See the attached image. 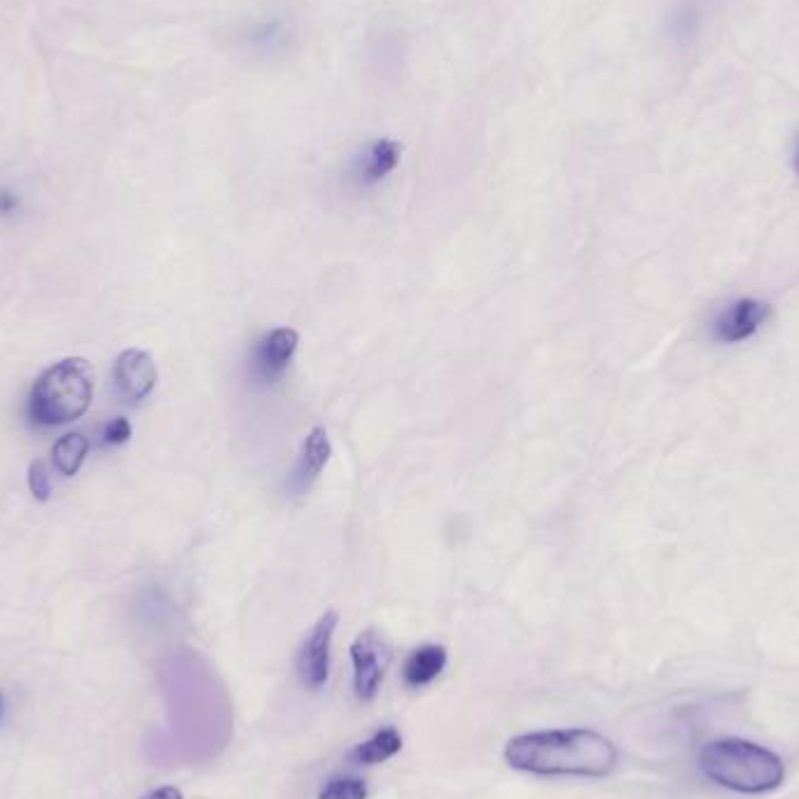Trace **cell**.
Returning <instances> with one entry per match:
<instances>
[{"label":"cell","mask_w":799,"mask_h":799,"mask_svg":"<svg viewBox=\"0 0 799 799\" xmlns=\"http://www.w3.org/2000/svg\"><path fill=\"white\" fill-rule=\"evenodd\" d=\"M299 346V335L293 327H276L255 344L251 356L253 377L260 381H276L288 365Z\"/></svg>","instance_id":"obj_10"},{"label":"cell","mask_w":799,"mask_h":799,"mask_svg":"<svg viewBox=\"0 0 799 799\" xmlns=\"http://www.w3.org/2000/svg\"><path fill=\"white\" fill-rule=\"evenodd\" d=\"M770 319V307L753 297H741L729 302L713 319V339L720 344H739L755 337Z\"/></svg>","instance_id":"obj_7"},{"label":"cell","mask_w":799,"mask_h":799,"mask_svg":"<svg viewBox=\"0 0 799 799\" xmlns=\"http://www.w3.org/2000/svg\"><path fill=\"white\" fill-rule=\"evenodd\" d=\"M696 762L711 784L739 795H767L786 780L784 760L770 748L737 737L708 741Z\"/></svg>","instance_id":"obj_2"},{"label":"cell","mask_w":799,"mask_h":799,"mask_svg":"<svg viewBox=\"0 0 799 799\" xmlns=\"http://www.w3.org/2000/svg\"><path fill=\"white\" fill-rule=\"evenodd\" d=\"M28 489L36 501H47L52 493V475H49L45 461H33L28 468Z\"/></svg>","instance_id":"obj_16"},{"label":"cell","mask_w":799,"mask_h":799,"mask_svg":"<svg viewBox=\"0 0 799 799\" xmlns=\"http://www.w3.org/2000/svg\"><path fill=\"white\" fill-rule=\"evenodd\" d=\"M141 799H182V792L178 788H174V786H162V788H157L153 792H147Z\"/></svg>","instance_id":"obj_18"},{"label":"cell","mask_w":799,"mask_h":799,"mask_svg":"<svg viewBox=\"0 0 799 799\" xmlns=\"http://www.w3.org/2000/svg\"><path fill=\"white\" fill-rule=\"evenodd\" d=\"M795 169L799 174V136H797V145H795Z\"/></svg>","instance_id":"obj_20"},{"label":"cell","mask_w":799,"mask_h":799,"mask_svg":"<svg viewBox=\"0 0 799 799\" xmlns=\"http://www.w3.org/2000/svg\"><path fill=\"white\" fill-rule=\"evenodd\" d=\"M319 799H368V784L358 776L330 778Z\"/></svg>","instance_id":"obj_15"},{"label":"cell","mask_w":799,"mask_h":799,"mask_svg":"<svg viewBox=\"0 0 799 799\" xmlns=\"http://www.w3.org/2000/svg\"><path fill=\"white\" fill-rule=\"evenodd\" d=\"M16 196L8 190H0V215H12L16 211Z\"/></svg>","instance_id":"obj_19"},{"label":"cell","mask_w":799,"mask_h":799,"mask_svg":"<svg viewBox=\"0 0 799 799\" xmlns=\"http://www.w3.org/2000/svg\"><path fill=\"white\" fill-rule=\"evenodd\" d=\"M400 751H403V735L395 727H384L374 731V735L368 739L358 743L351 753H348V760H351L354 764H379V762H386L391 760L393 755H397Z\"/></svg>","instance_id":"obj_13"},{"label":"cell","mask_w":799,"mask_h":799,"mask_svg":"<svg viewBox=\"0 0 799 799\" xmlns=\"http://www.w3.org/2000/svg\"><path fill=\"white\" fill-rule=\"evenodd\" d=\"M339 624V615L327 610L321 620L313 624L311 634L302 643L297 653V676L307 690H321L330 678V659H332V639Z\"/></svg>","instance_id":"obj_6"},{"label":"cell","mask_w":799,"mask_h":799,"mask_svg":"<svg viewBox=\"0 0 799 799\" xmlns=\"http://www.w3.org/2000/svg\"><path fill=\"white\" fill-rule=\"evenodd\" d=\"M330 454H332V444L327 438V430L313 428L305 438L302 449H299V456H297V463L290 475V485H288L290 491L307 493L313 487V481L321 477L323 468L330 461Z\"/></svg>","instance_id":"obj_11"},{"label":"cell","mask_w":799,"mask_h":799,"mask_svg":"<svg viewBox=\"0 0 799 799\" xmlns=\"http://www.w3.org/2000/svg\"><path fill=\"white\" fill-rule=\"evenodd\" d=\"M391 659H393L391 645L379 631L368 629L358 634V639L351 645V664H354V690L360 702H372L379 694Z\"/></svg>","instance_id":"obj_5"},{"label":"cell","mask_w":799,"mask_h":799,"mask_svg":"<svg viewBox=\"0 0 799 799\" xmlns=\"http://www.w3.org/2000/svg\"><path fill=\"white\" fill-rule=\"evenodd\" d=\"M297 43V24L286 12H264L241 22L237 45L241 55L255 61H274L286 57Z\"/></svg>","instance_id":"obj_4"},{"label":"cell","mask_w":799,"mask_h":799,"mask_svg":"<svg viewBox=\"0 0 799 799\" xmlns=\"http://www.w3.org/2000/svg\"><path fill=\"white\" fill-rule=\"evenodd\" d=\"M129 438H131V424H129V419H124V416L112 419L104 430V440L108 444H124V442H129Z\"/></svg>","instance_id":"obj_17"},{"label":"cell","mask_w":799,"mask_h":799,"mask_svg":"<svg viewBox=\"0 0 799 799\" xmlns=\"http://www.w3.org/2000/svg\"><path fill=\"white\" fill-rule=\"evenodd\" d=\"M400 159H403V145L393 139H377L358 150L348 166V180L358 190L377 188L397 169Z\"/></svg>","instance_id":"obj_8"},{"label":"cell","mask_w":799,"mask_h":799,"mask_svg":"<svg viewBox=\"0 0 799 799\" xmlns=\"http://www.w3.org/2000/svg\"><path fill=\"white\" fill-rule=\"evenodd\" d=\"M446 647L442 645H421L405 659L403 666V680L405 685L412 690H419L430 685L446 666Z\"/></svg>","instance_id":"obj_12"},{"label":"cell","mask_w":799,"mask_h":799,"mask_svg":"<svg viewBox=\"0 0 799 799\" xmlns=\"http://www.w3.org/2000/svg\"><path fill=\"white\" fill-rule=\"evenodd\" d=\"M115 386L129 403H141L157 386V365L143 348H127L115 360Z\"/></svg>","instance_id":"obj_9"},{"label":"cell","mask_w":799,"mask_h":799,"mask_svg":"<svg viewBox=\"0 0 799 799\" xmlns=\"http://www.w3.org/2000/svg\"><path fill=\"white\" fill-rule=\"evenodd\" d=\"M87 454L90 440L82 432H65L52 446V463L63 477H73L80 473Z\"/></svg>","instance_id":"obj_14"},{"label":"cell","mask_w":799,"mask_h":799,"mask_svg":"<svg viewBox=\"0 0 799 799\" xmlns=\"http://www.w3.org/2000/svg\"><path fill=\"white\" fill-rule=\"evenodd\" d=\"M94 400V374L85 358H63L47 368L28 395V414L40 426L80 419Z\"/></svg>","instance_id":"obj_3"},{"label":"cell","mask_w":799,"mask_h":799,"mask_svg":"<svg viewBox=\"0 0 799 799\" xmlns=\"http://www.w3.org/2000/svg\"><path fill=\"white\" fill-rule=\"evenodd\" d=\"M512 770L533 776L604 778L618 767V748L594 729H549L514 737L505 746Z\"/></svg>","instance_id":"obj_1"}]
</instances>
